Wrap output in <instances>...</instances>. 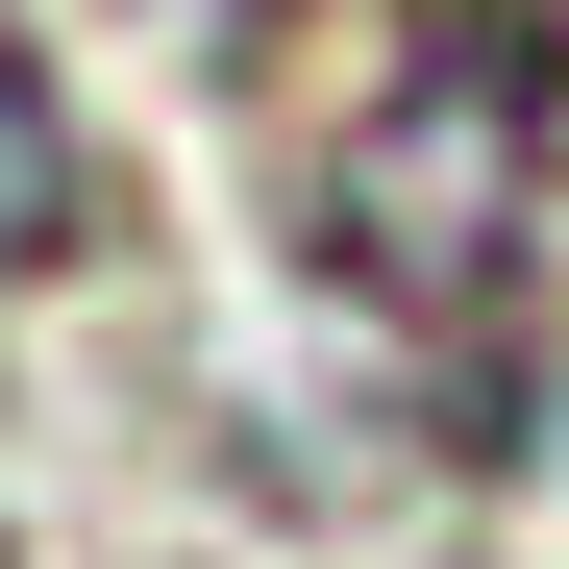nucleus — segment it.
Wrapping results in <instances>:
<instances>
[{"instance_id":"nucleus-3","label":"nucleus","mask_w":569,"mask_h":569,"mask_svg":"<svg viewBox=\"0 0 569 569\" xmlns=\"http://www.w3.org/2000/svg\"><path fill=\"white\" fill-rule=\"evenodd\" d=\"M149 26H199V50H223V26H272V0H149Z\"/></svg>"},{"instance_id":"nucleus-1","label":"nucleus","mask_w":569,"mask_h":569,"mask_svg":"<svg viewBox=\"0 0 569 569\" xmlns=\"http://www.w3.org/2000/svg\"><path fill=\"white\" fill-rule=\"evenodd\" d=\"M298 248L446 397L569 371V0H397V50L298 124Z\"/></svg>"},{"instance_id":"nucleus-2","label":"nucleus","mask_w":569,"mask_h":569,"mask_svg":"<svg viewBox=\"0 0 569 569\" xmlns=\"http://www.w3.org/2000/svg\"><path fill=\"white\" fill-rule=\"evenodd\" d=\"M74 223H100V149H74V100H50V26L0 0V272H50Z\"/></svg>"}]
</instances>
